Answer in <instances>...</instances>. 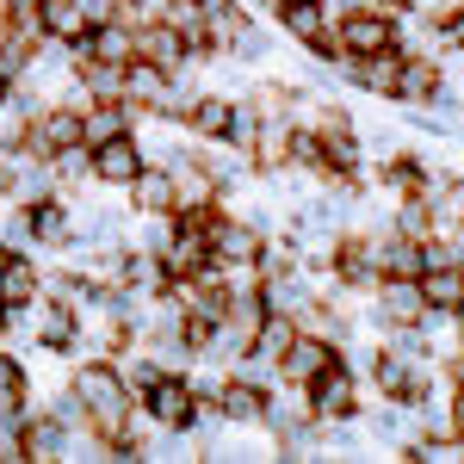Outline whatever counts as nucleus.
Listing matches in <instances>:
<instances>
[{"mask_svg": "<svg viewBox=\"0 0 464 464\" xmlns=\"http://www.w3.org/2000/svg\"><path fill=\"white\" fill-rule=\"evenodd\" d=\"M137 409H143V415H149L161 433H192V421H198V391H192L186 365H179V372H161Z\"/></svg>", "mask_w": 464, "mask_h": 464, "instance_id": "nucleus-3", "label": "nucleus"}, {"mask_svg": "<svg viewBox=\"0 0 464 464\" xmlns=\"http://www.w3.org/2000/svg\"><path fill=\"white\" fill-rule=\"evenodd\" d=\"M81 6L93 13V25H106V19H118V6H124V0H81Z\"/></svg>", "mask_w": 464, "mask_h": 464, "instance_id": "nucleus-23", "label": "nucleus"}, {"mask_svg": "<svg viewBox=\"0 0 464 464\" xmlns=\"http://www.w3.org/2000/svg\"><path fill=\"white\" fill-rule=\"evenodd\" d=\"M341 341H328V334H310V328H297L291 334V347H285V359H279V378L285 384H316L328 365H341Z\"/></svg>", "mask_w": 464, "mask_h": 464, "instance_id": "nucleus-9", "label": "nucleus"}, {"mask_svg": "<svg viewBox=\"0 0 464 464\" xmlns=\"http://www.w3.org/2000/svg\"><path fill=\"white\" fill-rule=\"evenodd\" d=\"M69 149H81V106H63V100L37 106L32 124H25V155H37V161H63Z\"/></svg>", "mask_w": 464, "mask_h": 464, "instance_id": "nucleus-4", "label": "nucleus"}, {"mask_svg": "<svg viewBox=\"0 0 464 464\" xmlns=\"http://www.w3.org/2000/svg\"><path fill=\"white\" fill-rule=\"evenodd\" d=\"M310 402H316V421H359V409H365V396H359V372L341 359V365H328L316 384H310Z\"/></svg>", "mask_w": 464, "mask_h": 464, "instance_id": "nucleus-10", "label": "nucleus"}, {"mask_svg": "<svg viewBox=\"0 0 464 464\" xmlns=\"http://www.w3.org/2000/svg\"><path fill=\"white\" fill-rule=\"evenodd\" d=\"M328 279L347 285L353 297H372V285H378L384 273H378V260H372V236H365V229H341V236H334V248H328Z\"/></svg>", "mask_w": 464, "mask_h": 464, "instance_id": "nucleus-5", "label": "nucleus"}, {"mask_svg": "<svg viewBox=\"0 0 464 464\" xmlns=\"http://www.w3.org/2000/svg\"><path fill=\"white\" fill-rule=\"evenodd\" d=\"M69 391L81 396L87 421L106 433L111 446H124V433H130V415H137V396H130V384H124L118 359H74Z\"/></svg>", "mask_w": 464, "mask_h": 464, "instance_id": "nucleus-1", "label": "nucleus"}, {"mask_svg": "<svg viewBox=\"0 0 464 464\" xmlns=\"http://www.w3.org/2000/svg\"><path fill=\"white\" fill-rule=\"evenodd\" d=\"M217 415H223L229 428H260V415H266V384H254L248 372H223Z\"/></svg>", "mask_w": 464, "mask_h": 464, "instance_id": "nucleus-12", "label": "nucleus"}, {"mask_svg": "<svg viewBox=\"0 0 464 464\" xmlns=\"http://www.w3.org/2000/svg\"><path fill=\"white\" fill-rule=\"evenodd\" d=\"M19 217H25V248H50V254L69 248L74 205L63 198V192H50V198H37V205H19Z\"/></svg>", "mask_w": 464, "mask_h": 464, "instance_id": "nucleus-8", "label": "nucleus"}, {"mask_svg": "<svg viewBox=\"0 0 464 464\" xmlns=\"http://www.w3.org/2000/svg\"><path fill=\"white\" fill-rule=\"evenodd\" d=\"M446 378H452V384H459V391H464V334H459V347L446 353Z\"/></svg>", "mask_w": 464, "mask_h": 464, "instance_id": "nucleus-24", "label": "nucleus"}, {"mask_svg": "<svg viewBox=\"0 0 464 464\" xmlns=\"http://www.w3.org/2000/svg\"><path fill=\"white\" fill-rule=\"evenodd\" d=\"M421 297H428V310H459L464 304V260L428 266V273H421Z\"/></svg>", "mask_w": 464, "mask_h": 464, "instance_id": "nucleus-21", "label": "nucleus"}, {"mask_svg": "<svg viewBox=\"0 0 464 464\" xmlns=\"http://www.w3.org/2000/svg\"><path fill=\"white\" fill-rule=\"evenodd\" d=\"M44 297V266L25 248H13L0 260V310H32Z\"/></svg>", "mask_w": 464, "mask_h": 464, "instance_id": "nucleus-13", "label": "nucleus"}, {"mask_svg": "<svg viewBox=\"0 0 464 464\" xmlns=\"http://www.w3.org/2000/svg\"><path fill=\"white\" fill-rule=\"evenodd\" d=\"M87 168H93V186L124 192V186L149 168V149H143V137H137V130H124V137H111V143L87 149Z\"/></svg>", "mask_w": 464, "mask_h": 464, "instance_id": "nucleus-7", "label": "nucleus"}, {"mask_svg": "<svg viewBox=\"0 0 464 464\" xmlns=\"http://www.w3.org/2000/svg\"><path fill=\"white\" fill-rule=\"evenodd\" d=\"M6 254H13V248H6V236H0V260H6Z\"/></svg>", "mask_w": 464, "mask_h": 464, "instance_id": "nucleus-25", "label": "nucleus"}, {"mask_svg": "<svg viewBox=\"0 0 464 464\" xmlns=\"http://www.w3.org/2000/svg\"><path fill=\"white\" fill-rule=\"evenodd\" d=\"M291 334H297V316H279V310H273V316L260 322V334L248 341V353L266 359V365H279V359H285V347H291Z\"/></svg>", "mask_w": 464, "mask_h": 464, "instance_id": "nucleus-22", "label": "nucleus"}, {"mask_svg": "<svg viewBox=\"0 0 464 464\" xmlns=\"http://www.w3.org/2000/svg\"><path fill=\"white\" fill-rule=\"evenodd\" d=\"M63 440H69V428L37 402L32 415H25V428H19V459L25 464H50V459H63Z\"/></svg>", "mask_w": 464, "mask_h": 464, "instance_id": "nucleus-16", "label": "nucleus"}, {"mask_svg": "<svg viewBox=\"0 0 464 464\" xmlns=\"http://www.w3.org/2000/svg\"><path fill=\"white\" fill-rule=\"evenodd\" d=\"M25 322H32V347L37 353L74 359V341H81V310H74V304H63V297H37L32 310H25Z\"/></svg>", "mask_w": 464, "mask_h": 464, "instance_id": "nucleus-6", "label": "nucleus"}, {"mask_svg": "<svg viewBox=\"0 0 464 464\" xmlns=\"http://www.w3.org/2000/svg\"><path fill=\"white\" fill-rule=\"evenodd\" d=\"M229 124H236V100H223V93H192L186 130H192L198 143H229Z\"/></svg>", "mask_w": 464, "mask_h": 464, "instance_id": "nucleus-18", "label": "nucleus"}, {"mask_svg": "<svg viewBox=\"0 0 464 464\" xmlns=\"http://www.w3.org/2000/svg\"><path fill=\"white\" fill-rule=\"evenodd\" d=\"M421 179H428V161H421V155H409V149H391V155L378 161L372 186H378V192H391V198H415V192H421Z\"/></svg>", "mask_w": 464, "mask_h": 464, "instance_id": "nucleus-20", "label": "nucleus"}, {"mask_svg": "<svg viewBox=\"0 0 464 464\" xmlns=\"http://www.w3.org/2000/svg\"><path fill=\"white\" fill-rule=\"evenodd\" d=\"M446 93V63L440 56H402L396 63V106H433Z\"/></svg>", "mask_w": 464, "mask_h": 464, "instance_id": "nucleus-11", "label": "nucleus"}, {"mask_svg": "<svg viewBox=\"0 0 464 464\" xmlns=\"http://www.w3.org/2000/svg\"><path fill=\"white\" fill-rule=\"evenodd\" d=\"M137 56H149L155 69H168V74H186V69H192L186 37H179L168 19H149V25H137Z\"/></svg>", "mask_w": 464, "mask_h": 464, "instance_id": "nucleus-17", "label": "nucleus"}, {"mask_svg": "<svg viewBox=\"0 0 464 464\" xmlns=\"http://www.w3.org/2000/svg\"><path fill=\"white\" fill-rule=\"evenodd\" d=\"M248 161L254 174H279L291 168V118H254V143H248Z\"/></svg>", "mask_w": 464, "mask_h": 464, "instance_id": "nucleus-15", "label": "nucleus"}, {"mask_svg": "<svg viewBox=\"0 0 464 464\" xmlns=\"http://www.w3.org/2000/svg\"><path fill=\"white\" fill-rule=\"evenodd\" d=\"M334 37H341V56H378V50H396V19L372 0H353L334 13Z\"/></svg>", "mask_w": 464, "mask_h": 464, "instance_id": "nucleus-2", "label": "nucleus"}, {"mask_svg": "<svg viewBox=\"0 0 464 464\" xmlns=\"http://www.w3.org/2000/svg\"><path fill=\"white\" fill-rule=\"evenodd\" d=\"M32 13H37V32L50 37V44H63V50H69L74 37L93 32V13L81 0H32Z\"/></svg>", "mask_w": 464, "mask_h": 464, "instance_id": "nucleus-14", "label": "nucleus"}, {"mask_svg": "<svg viewBox=\"0 0 464 464\" xmlns=\"http://www.w3.org/2000/svg\"><path fill=\"white\" fill-rule=\"evenodd\" d=\"M124 198H130V211H137V217H168V211H174V174H168L161 161H149L143 174L124 186Z\"/></svg>", "mask_w": 464, "mask_h": 464, "instance_id": "nucleus-19", "label": "nucleus"}]
</instances>
